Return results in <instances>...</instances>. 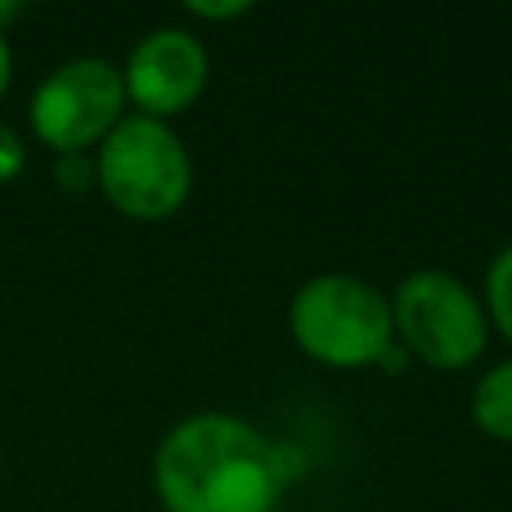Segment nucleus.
<instances>
[{
    "instance_id": "nucleus-8",
    "label": "nucleus",
    "mask_w": 512,
    "mask_h": 512,
    "mask_svg": "<svg viewBox=\"0 0 512 512\" xmlns=\"http://www.w3.org/2000/svg\"><path fill=\"white\" fill-rule=\"evenodd\" d=\"M484 300H488V320L512 340V244L500 248L484 272Z\"/></svg>"
},
{
    "instance_id": "nucleus-5",
    "label": "nucleus",
    "mask_w": 512,
    "mask_h": 512,
    "mask_svg": "<svg viewBox=\"0 0 512 512\" xmlns=\"http://www.w3.org/2000/svg\"><path fill=\"white\" fill-rule=\"evenodd\" d=\"M124 76L104 56H76L56 64L32 92L28 120L44 144L56 152H84L100 144L124 108Z\"/></svg>"
},
{
    "instance_id": "nucleus-7",
    "label": "nucleus",
    "mask_w": 512,
    "mask_h": 512,
    "mask_svg": "<svg viewBox=\"0 0 512 512\" xmlns=\"http://www.w3.org/2000/svg\"><path fill=\"white\" fill-rule=\"evenodd\" d=\"M472 420L496 436V440H512V360H500L496 368H488L476 388H472Z\"/></svg>"
},
{
    "instance_id": "nucleus-3",
    "label": "nucleus",
    "mask_w": 512,
    "mask_h": 512,
    "mask_svg": "<svg viewBox=\"0 0 512 512\" xmlns=\"http://www.w3.org/2000/svg\"><path fill=\"white\" fill-rule=\"evenodd\" d=\"M96 188L104 200L132 220H160L188 200L192 160L184 140L152 116H120L100 140Z\"/></svg>"
},
{
    "instance_id": "nucleus-9",
    "label": "nucleus",
    "mask_w": 512,
    "mask_h": 512,
    "mask_svg": "<svg viewBox=\"0 0 512 512\" xmlns=\"http://www.w3.org/2000/svg\"><path fill=\"white\" fill-rule=\"evenodd\" d=\"M56 180L64 192H84L88 184H96V160H88L84 152H60Z\"/></svg>"
},
{
    "instance_id": "nucleus-2",
    "label": "nucleus",
    "mask_w": 512,
    "mask_h": 512,
    "mask_svg": "<svg viewBox=\"0 0 512 512\" xmlns=\"http://www.w3.org/2000/svg\"><path fill=\"white\" fill-rule=\"evenodd\" d=\"M288 328L312 360L360 368L376 364L392 344V308L376 284L348 272H320L292 292Z\"/></svg>"
},
{
    "instance_id": "nucleus-12",
    "label": "nucleus",
    "mask_w": 512,
    "mask_h": 512,
    "mask_svg": "<svg viewBox=\"0 0 512 512\" xmlns=\"http://www.w3.org/2000/svg\"><path fill=\"white\" fill-rule=\"evenodd\" d=\"M8 80H12V48H8V36L0 32V96L8 92Z\"/></svg>"
},
{
    "instance_id": "nucleus-13",
    "label": "nucleus",
    "mask_w": 512,
    "mask_h": 512,
    "mask_svg": "<svg viewBox=\"0 0 512 512\" xmlns=\"http://www.w3.org/2000/svg\"><path fill=\"white\" fill-rule=\"evenodd\" d=\"M16 16H20V4L4 0V4H0V32H4V24H8V20H16Z\"/></svg>"
},
{
    "instance_id": "nucleus-6",
    "label": "nucleus",
    "mask_w": 512,
    "mask_h": 512,
    "mask_svg": "<svg viewBox=\"0 0 512 512\" xmlns=\"http://www.w3.org/2000/svg\"><path fill=\"white\" fill-rule=\"evenodd\" d=\"M124 96L140 116H172L196 104L208 84V52L184 28H152L136 40L124 64Z\"/></svg>"
},
{
    "instance_id": "nucleus-4",
    "label": "nucleus",
    "mask_w": 512,
    "mask_h": 512,
    "mask_svg": "<svg viewBox=\"0 0 512 512\" xmlns=\"http://www.w3.org/2000/svg\"><path fill=\"white\" fill-rule=\"evenodd\" d=\"M388 308L392 332L400 336L404 352L432 368H464L488 344V316L452 272L420 268L404 276Z\"/></svg>"
},
{
    "instance_id": "nucleus-1",
    "label": "nucleus",
    "mask_w": 512,
    "mask_h": 512,
    "mask_svg": "<svg viewBox=\"0 0 512 512\" xmlns=\"http://www.w3.org/2000/svg\"><path fill=\"white\" fill-rule=\"evenodd\" d=\"M288 444L232 412H196L156 448V492L168 512H276L296 476Z\"/></svg>"
},
{
    "instance_id": "nucleus-10",
    "label": "nucleus",
    "mask_w": 512,
    "mask_h": 512,
    "mask_svg": "<svg viewBox=\"0 0 512 512\" xmlns=\"http://www.w3.org/2000/svg\"><path fill=\"white\" fill-rule=\"evenodd\" d=\"M20 168H24V144H20V136L0 120V184L12 180Z\"/></svg>"
},
{
    "instance_id": "nucleus-11",
    "label": "nucleus",
    "mask_w": 512,
    "mask_h": 512,
    "mask_svg": "<svg viewBox=\"0 0 512 512\" xmlns=\"http://www.w3.org/2000/svg\"><path fill=\"white\" fill-rule=\"evenodd\" d=\"M252 4L248 0H228V4H188L192 16H204V20H224V16H244Z\"/></svg>"
}]
</instances>
